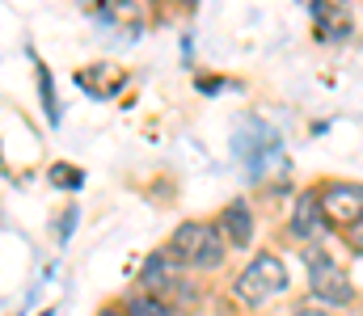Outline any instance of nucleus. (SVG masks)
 Instances as JSON below:
<instances>
[{
  "instance_id": "obj_1",
  "label": "nucleus",
  "mask_w": 363,
  "mask_h": 316,
  "mask_svg": "<svg viewBox=\"0 0 363 316\" xmlns=\"http://www.w3.org/2000/svg\"><path fill=\"white\" fill-rule=\"evenodd\" d=\"M169 253L186 262V266H199V270H211L224 262V240L211 223H182L169 240Z\"/></svg>"
},
{
  "instance_id": "obj_2",
  "label": "nucleus",
  "mask_w": 363,
  "mask_h": 316,
  "mask_svg": "<svg viewBox=\"0 0 363 316\" xmlns=\"http://www.w3.org/2000/svg\"><path fill=\"white\" fill-rule=\"evenodd\" d=\"M287 291V266L274 257V253H258L250 266H245V274L237 279V295L245 300V304H267L274 295H283Z\"/></svg>"
},
{
  "instance_id": "obj_3",
  "label": "nucleus",
  "mask_w": 363,
  "mask_h": 316,
  "mask_svg": "<svg viewBox=\"0 0 363 316\" xmlns=\"http://www.w3.org/2000/svg\"><path fill=\"white\" fill-rule=\"evenodd\" d=\"M304 257H308V283H313V295H317L321 304H351L355 287H351L347 270H342L338 262H330L325 253H317V249H308Z\"/></svg>"
},
{
  "instance_id": "obj_4",
  "label": "nucleus",
  "mask_w": 363,
  "mask_h": 316,
  "mask_svg": "<svg viewBox=\"0 0 363 316\" xmlns=\"http://www.w3.org/2000/svg\"><path fill=\"white\" fill-rule=\"evenodd\" d=\"M321 207L330 215V223H359L363 219V186H347V182H334L321 190Z\"/></svg>"
},
{
  "instance_id": "obj_5",
  "label": "nucleus",
  "mask_w": 363,
  "mask_h": 316,
  "mask_svg": "<svg viewBox=\"0 0 363 316\" xmlns=\"http://www.w3.org/2000/svg\"><path fill=\"white\" fill-rule=\"evenodd\" d=\"M325 223H330V215L321 207V194H300L296 215H291V232H296L300 240H313V236L325 232Z\"/></svg>"
},
{
  "instance_id": "obj_6",
  "label": "nucleus",
  "mask_w": 363,
  "mask_h": 316,
  "mask_svg": "<svg viewBox=\"0 0 363 316\" xmlns=\"http://www.w3.org/2000/svg\"><path fill=\"white\" fill-rule=\"evenodd\" d=\"M313 17H317V30H321L325 38H347V34H351L347 0H313Z\"/></svg>"
},
{
  "instance_id": "obj_7",
  "label": "nucleus",
  "mask_w": 363,
  "mask_h": 316,
  "mask_svg": "<svg viewBox=\"0 0 363 316\" xmlns=\"http://www.w3.org/2000/svg\"><path fill=\"white\" fill-rule=\"evenodd\" d=\"M178 279L182 274H178V257H174V253H161V257H152V262L144 266V287H148L157 300H161Z\"/></svg>"
},
{
  "instance_id": "obj_8",
  "label": "nucleus",
  "mask_w": 363,
  "mask_h": 316,
  "mask_svg": "<svg viewBox=\"0 0 363 316\" xmlns=\"http://www.w3.org/2000/svg\"><path fill=\"white\" fill-rule=\"evenodd\" d=\"M220 219H224V228H228V236H233L237 249H245V245L254 240V215H250L245 203H228V211H224Z\"/></svg>"
},
{
  "instance_id": "obj_9",
  "label": "nucleus",
  "mask_w": 363,
  "mask_h": 316,
  "mask_svg": "<svg viewBox=\"0 0 363 316\" xmlns=\"http://www.w3.org/2000/svg\"><path fill=\"white\" fill-rule=\"evenodd\" d=\"M131 316H174V308H165L157 295H144V300L131 304Z\"/></svg>"
},
{
  "instance_id": "obj_10",
  "label": "nucleus",
  "mask_w": 363,
  "mask_h": 316,
  "mask_svg": "<svg viewBox=\"0 0 363 316\" xmlns=\"http://www.w3.org/2000/svg\"><path fill=\"white\" fill-rule=\"evenodd\" d=\"M347 240H351V249H355V253H363V219L347 228Z\"/></svg>"
},
{
  "instance_id": "obj_11",
  "label": "nucleus",
  "mask_w": 363,
  "mask_h": 316,
  "mask_svg": "<svg viewBox=\"0 0 363 316\" xmlns=\"http://www.w3.org/2000/svg\"><path fill=\"white\" fill-rule=\"evenodd\" d=\"M296 316H330V312H325V308H317V304H300Z\"/></svg>"
},
{
  "instance_id": "obj_12",
  "label": "nucleus",
  "mask_w": 363,
  "mask_h": 316,
  "mask_svg": "<svg viewBox=\"0 0 363 316\" xmlns=\"http://www.w3.org/2000/svg\"><path fill=\"white\" fill-rule=\"evenodd\" d=\"M101 316H131V312H118V308H106Z\"/></svg>"
}]
</instances>
